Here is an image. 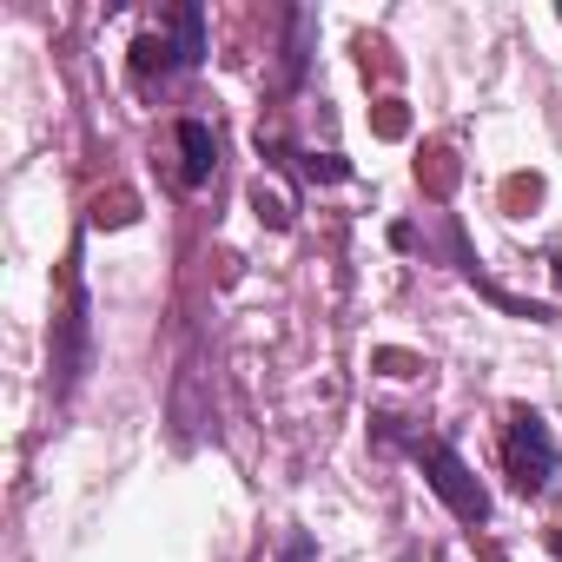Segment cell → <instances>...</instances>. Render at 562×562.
Masks as SVG:
<instances>
[{"label": "cell", "instance_id": "obj_6", "mask_svg": "<svg viewBox=\"0 0 562 562\" xmlns=\"http://www.w3.org/2000/svg\"><path fill=\"white\" fill-rule=\"evenodd\" d=\"M166 74H179V60H172L166 34H139V41H133V80H139V87H153V80H166Z\"/></svg>", "mask_w": 562, "mask_h": 562}, {"label": "cell", "instance_id": "obj_9", "mask_svg": "<svg viewBox=\"0 0 562 562\" xmlns=\"http://www.w3.org/2000/svg\"><path fill=\"white\" fill-rule=\"evenodd\" d=\"M278 562H325V555H318V542H312L305 529H292L285 542H278Z\"/></svg>", "mask_w": 562, "mask_h": 562}, {"label": "cell", "instance_id": "obj_5", "mask_svg": "<svg viewBox=\"0 0 562 562\" xmlns=\"http://www.w3.org/2000/svg\"><path fill=\"white\" fill-rule=\"evenodd\" d=\"M166 47H172V60H179V74H192V67H205V8H199V0H179V8L166 14Z\"/></svg>", "mask_w": 562, "mask_h": 562}, {"label": "cell", "instance_id": "obj_8", "mask_svg": "<svg viewBox=\"0 0 562 562\" xmlns=\"http://www.w3.org/2000/svg\"><path fill=\"white\" fill-rule=\"evenodd\" d=\"M299 172L312 186H338V179H351V159H338V153H299Z\"/></svg>", "mask_w": 562, "mask_h": 562}, {"label": "cell", "instance_id": "obj_2", "mask_svg": "<svg viewBox=\"0 0 562 562\" xmlns=\"http://www.w3.org/2000/svg\"><path fill=\"white\" fill-rule=\"evenodd\" d=\"M503 470H509L516 496H542V490L555 483V470H562V443H555V430H549L542 411H529V404L509 411V430H503Z\"/></svg>", "mask_w": 562, "mask_h": 562}, {"label": "cell", "instance_id": "obj_11", "mask_svg": "<svg viewBox=\"0 0 562 562\" xmlns=\"http://www.w3.org/2000/svg\"><path fill=\"white\" fill-rule=\"evenodd\" d=\"M549 278H555V292H562V251H555V265H549Z\"/></svg>", "mask_w": 562, "mask_h": 562}, {"label": "cell", "instance_id": "obj_10", "mask_svg": "<svg viewBox=\"0 0 562 562\" xmlns=\"http://www.w3.org/2000/svg\"><path fill=\"white\" fill-rule=\"evenodd\" d=\"M251 205H258V218H265V225H271V232H285V225H292V212H285V199H271V192H265V186H258V192H251Z\"/></svg>", "mask_w": 562, "mask_h": 562}, {"label": "cell", "instance_id": "obj_3", "mask_svg": "<svg viewBox=\"0 0 562 562\" xmlns=\"http://www.w3.org/2000/svg\"><path fill=\"white\" fill-rule=\"evenodd\" d=\"M87 278L74 271L67 278V318H60V351H54V397H74L80 391V378H87Z\"/></svg>", "mask_w": 562, "mask_h": 562}, {"label": "cell", "instance_id": "obj_7", "mask_svg": "<svg viewBox=\"0 0 562 562\" xmlns=\"http://www.w3.org/2000/svg\"><path fill=\"white\" fill-rule=\"evenodd\" d=\"M312 14H292V47H285V87H305V41H312Z\"/></svg>", "mask_w": 562, "mask_h": 562}, {"label": "cell", "instance_id": "obj_1", "mask_svg": "<svg viewBox=\"0 0 562 562\" xmlns=\"http://www.w3.org/2000/svg\"><path fill=\"white\" fill-rule=\"evenodd\" d=\"M371 437H378V443H391V450H404V457L424 470V483L437 490V503H443L457 522H470V529H483V522H490V490L476 483V470L457 457V443H450V437L404 430L397 417H371Z\"/></svg>", "mask_w": 562, "mask_h": 562}, {"label": "cell", "instance_id": "obj_4", "mask_svg": "<svg viewBox=\"0 0 562 562\" xmlns=\"http://www.w3.org/2000/svg\"><path fill=\"white\" fill-rule=\"evenodd\" d=\"M172 139H179V192H199V186H212V172H218V133L205 126V120H179L172 126Z\"/></svg>", "mask_w": 562, "mask_h": 562}]
</instances>
